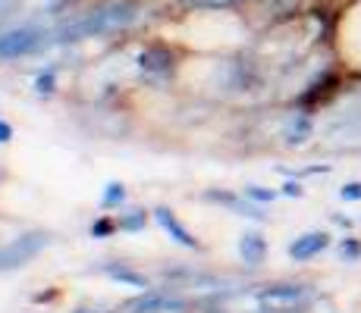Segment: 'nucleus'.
Returning <instances> with one entry per match:
<instances>
[{"mask_svg":"<svg viewBox=\"0 0 361 313\" xmlns=\"http://www.w3.org/2000/svg\"><path fill=\"white\" fill-rule=\"evenodd\" d=\"M308 135H311V122H308V120H302V116H298V120L289 125V132H286L289 144H302Z\"/></svg>","mask_w":361,"mask_h":313,"instance_id":"obj_7","label":"nucleus"},{"mask_svg":"<svg viewBox=\"0 0 361 313\" xmlns=\"http://www.w3.org/2000/svg\"><path fill=\"white\" fill-rule=\"evenodd\" d=\"M339 198L343 200H361V182H349L339 188Z\"/></svg>","mask_w":361,"mask_h":313,"instance_id":"obj_8","label":"nucleus"},{"mask_svg":"<svg viewBox=\"0 0 361 313\" xmlns=\"http://www.w3.org/2000/svg\"><path fill=\"white\" fill-rule=\"evenodd\" d=\"M44 245H47L44 235H29V238L13 241L10 248L0 250V269H6V267H19V263H25L29 257L38 254V250L44 248Z\"/></svg>","mask_w":361,"mask_h":313,"instance_id":"obj_1","label":"nucleus"},{"mask_svg":"<svg viewBox=\"0 0 361 313\" xmlns=\"http://www.w3.org/2000/svg\"><path fill=\"white\" fill-rule=\"evenodd\" d=\"M339 254H343V260H349V257L355 260V257H361V245L358 241H352V238H345L343 248H339Z\"/></svg>","mask_w":361,"mask_h":313,"instance_id":"obj_9","label":"nucleus"},{"mask_svg":"<svg viewBox=\"0 0 361 313\" xmlns=\"http://www.w3.org/2000/svg\"><path fill=\"white\" fill-rule=\"evenodd\" d=\"M51 75H47V79H44V75H41V79H38V85H41V91H51Z\"/></svg>","mask_w":361,"mask_h":313,"instance_id":"obj_14","label":"nucleus"},{"mask_svg":"<svg viewBox=\"0 0 361 313\" xmlns=\"http://www.w3.org/2000/svg\"><path fill=\"white\" fill-rule=\"evenodd\" d=\"M264 250H267V245H264V238L258 232H248V235H242V241H239V254L245 257V263H261L264 260Z\"/></svg>","mask_w":361,"mask_h":313,"instance_id":"obj_5","label":"nucleus"},{"mask_svg":"<svg viewBox=\"0 0 361 313\" xmlns=\"http://www.w3.org/2000/svg\"><path fill=\"white\" fill-rule=\"evenodd\" d=\"M330 144H336V148H361V113L355 120L336 125L330 132Z\"/></svg>","mask_w":361,"mask_h":313,"instance_id":"obj_4","label":"nucleus"},{"mask_svg":"<svg viewBox=\"0 0 361 313\" xmlns=\"http://www.w3.org/2000/svg\"><path fill=\"white\" fill-rule=\"evenodd\" d=\"M245 194L248 198H255V200H274L276 198V191H267V188H258V185L245 188Z\"/></svg>","mask_w":361,"mask_h":313,"instance_id":"obj_10","label":"nucleus"},{"mask_svg":"<svg viewBox=\"0 0 361 313\" xmlns=\"http://www.w3.org/2000/svg\"><path fill=\"white\" fill-rule=\"evenodd\" d=\"M10 135H13V129L6 122H0V141H10Z\"/></svg>","mask_w":361,"mask_h":313,"instance_id":"obj_13","label":"nucleus"},{"mask_svg":"<svg viewBox=\"0 0 361 313\" xmlns=\"http://www.w3.org/2000/svg\"><path fill=\"white\" fill-rule=\"evenodd\" d=\"M283 194H289V198H302V185H295V182L283 185Z\"/></svg>","mask_w":361,"mask_h":313,"instance_id":"obj_12","label":"nucleus"},{"mask_svg":"<svg viewBox=\"0 0 361 313\" xmlns=\"http://www.w3.org/2000/svg\"><path fill=\"white\" fill-rule=\"evenodd\" d=\"M107 204H116V200H123V188L120 185H110V191H107Z\"/></svg>","mask_w":361,"mask_h":313,"instance_id":"obj_11","label":"nucleus"},{"mask_svg":"<svg viewBox=\"0 0 361 313\" xmlns=\"http://www.w3.org/2000/svg\"><path fill=\"white\" fill-rule=\"evenodd\" d=\"M327 245H330L327 232H308L289 245V257H293V260H311V257H317Z\"/></svg>","mask_w":361,"mask_h":313,"instance_id":"obj_3","label":"nucleus"},{"mask_svg":"<svg viewBox=\"0 0 361 313\" xmlns=\"http://www.w3.org/2000/svg\"><path fill=\"white\" fill-rule=\"evenodd\" d=\"M157 219H161V226L166 229V232H173V235H176V241H183L185 248H195V238H192V235L185 232V229L179 226V222L173 219V217H170V213H166V210H157Z\"/></svg>","mask_w":361,"mask_h":313,"instance_id":"obj_6","label":"nucleus"},{"mask_svg":"<svg viewBox=\"0 0 361 313\" xmlns=\"http://www.w3.org/2000/svg\"><path fill=\"white\" fill-rule=\"evenodd\" d=\"M38 47V32L35 29H16L10 34H0V57H19Z\"/></svg>","mask_w":361,"mask_h":313,"instance_id":"obj_2","label":"nucleus"}]
</instances>
